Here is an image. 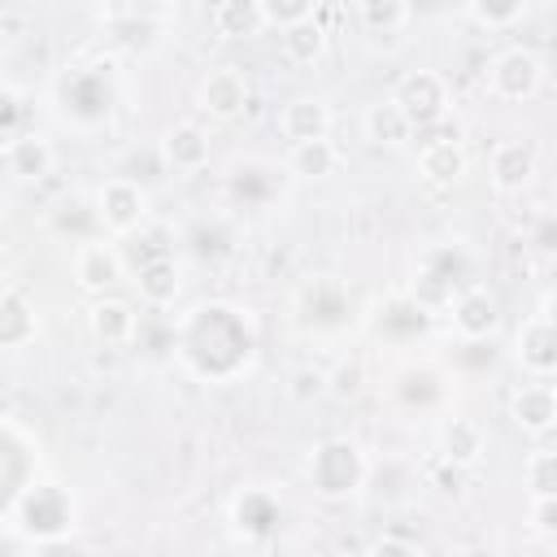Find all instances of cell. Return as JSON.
I'll list each match as a JSON object with an SVG mask.
<instances>
[{"mask_svg":"<svg viewBox=\"0 0 557 557\" xmlns=\"http://www.w3.org/2000/svg\"><path fill=\"white\" fill-rule=\"evenodd\" d=\"M313 9H318L313 0H261V17H265V26H274V30H292V26L309 22Z\"/></svg>","mask_w":557,"mask_h":557,"instance_id":"cell-42","label":"cell"},{"mask_svg":"<svg viewBox=\"0 0 557 557\" xmlns=\"http://www.w3.org/2000/svg\"><path fill=\"white\" fill-rule=\"evenodd\" d=\"M209 157H213V144L200 122H174L157 139V161L165 165V174H200Z\"/></svg>","mask_w":557,"mask_h":557,"instance_id":"cell-22","label":"cell"},{"mask_svg":"<svg viewBox=\"0 0 557 557\" xmlns=\"http://www.w3.org/2000/svg\"><path fill=\"white\" fill-rule=\"evenodd\" d=\"M431 322H435V313H426L422 305H413L405 292H392V296L379 300L374 313H370V331H374L383 344H396V348L422 339V335L431 331Z\"/></svg>","mask_w":557,"mask_h":557,"instance_id":"cell-19","label":"cell"},{"mask_svg":"<svg viewBox=\"0 0 557 557\" xmlns=\"http://www.w3.org/2000/svg\"><path fill=\"white\" fill-rule=\"evenodd\" d=\"M209 26L218 39H257L265 30L261 0H218L209 9Z\"/></svg>","mask_w":557,"mask_h":557,"instance_id":"cell-32","label":"cell"},{"mask_svg":"<svg viewBox=\"0 0 557 557\" xmlns=\"http://www.w3.org/2000/svg\"><path fill=\"white\" fill-rule=\"evenodd\" d=\"M87 331L100 348H131L139 335V313L117 296H96L87 305Z\"/></svg>","mask_w":557,"mask_h":557,"instance_id":"cell-27","label":"cell"},{"mask_svg":"<svg viewBox=\"0 0 557 557\" xmlns=\"http://www.w3.org/2000/svg\"><path fill=\"white\" fill-rule=\"evenodd\" d=\"M91 205H96L100 231H109L113 239L139 235V231L148 226V218H152V196H148V187H144L139 178H131V174H109V178L96 187Z\"/></svg>","mask_w":557,"mask_h":557,"instance_id":"cell-9","label":"cell"},{"mask_svg":"<svg viewBox=\"0 0 557 557\" xmlns=\"http://www.w3.org/2000/svg\"><path fill=\"white\" fill-rule=\"evenodd\" d=\"M513 361H518V370L527 379L553 383V374H557V326H553L548 300L518 326V335H513Z\"/></svg>","mask_w":557,"mask_h":557,"instance_id":"cell-16","label":"cell"},{"mask_svg":"<svg viewBox=\"0 0 557 557\" xmlns=\"http://www.w3.org/2000/svg\"><path fill=\"white\" fill-rule=\"evenodd\" d=\"M522 483H527V500H544L557 496V453L548 444L531 448L522 461Z\"/></svg>","mask_w":557,"mask_h":557,"instance_id":"cell-40","label":"cell"},{"mask_svg":"<svg viewBox=\"0 0 557 557\" xmlns=\"http://www.w3.org/2000/svg\"><path fill=\"white\" fill-rule=\"evenodd\" d=\"M470 283H474V252L466 248V239H435L418 252L405 296L426 313H444L448 300Z\"/></svg>","mask_w":557,"mask_h":557,"instance_id":"cell-3","label":"cell"},{"mask_svg":"<svg viewBox=\"0 0 557 557\" xmlns=\"http://www.w3.org/2000/svg\"><path fill=\"white\" fill-rule=\"evenodd\" d=\"M352 17L370 39H396L413 22V4H405V0H357Z\"/></svg>","mask_w":557,"mask_h":557,"instance_id":"cell-34","label":"cell"},{"mask_svg":"<svg viewBox=\"0 0 557 557\" xmlns=\"http://www.w3.org/2000/svg\"><path fill=\"white\" fill-rule=\"evenodd\" d=\"M370 479V457L357 440L348 435H326L309 448L305 457V483L318 500L326 505H339V500H352Z\"/></svg>","mask_w":557,"mask_h":557,"instance_id":"cell-5","label":"cell"},{"mask_svg":"<svg viewBox=\"0 0 557 557\" xmlns=\"http://www.w3.org/2000/svg\"><path fill=\"white\" fill-rule=\"evenodd\" d=\"M48 222H52V231H57L61 239H70L74 248L87 244V239H96V226H100V222H96V205H83L78 196H74V200H61Z\"/></svg>","mask_w":557,"mask_h":557,"instance_id":"cell-37","label":"cell"},{"mask_svg":"<svg viewBox=\"0 0 557 557\" xmlns=\"http://www.w3.org/2000/svg\"><path fill=\"white\" fill-rule=\"evenodd\" d=\"M357 322V300L352 287L339 274H313L309 283L296 287L292 296V326L309 339H331L344 335Z\"/></svg>","mask_w":557,"mask_h":557,"instance_id":"cell-6","label":"cell"},{"mask_svg":"<svg viewBox=\"0 0 557 557\" xmlns=\"http://www.w3.org/2000/svg\"><path fill=\"white\" fill-rule=\"evenodd\" d=\"M235 244H239V218H235L231 209L200 213V218L187 226V248H191L196 261L218 265V261H226V257L235 252Z\"/></svg>","mask_w":557,"mask_h":557,"instance_id":"cell-26","label":"cell"},{"mask_svg":"<svg viewBox=\"0 0 557 557\" xmlns=\"http://www.w3.org/2000/svg\"><path fill=\"white\" fill-rule=\"evenodd\" d=\"M366 557H422V548L405 535H379V540H370Z\"/></svg>","mask_w":557,"mask_h":557,"instance_id":"cell-45","label":"cell"},{"mask_svg":"<svg viewBox=\"0 0 557 557\" xmlns=\"http://www.w3.org/2000/svg\"><path fill=\"white\" fill-rule=\"evenodd\" d=\"M453 557H496L492 548H461V553H453Z\"/></svg>","mask_w":557,"mask_h":557,"instance_id":"cell-47","label":"cell"},{"mask_svg":"<svg viewBox=\"0 0 557 557\" xmlns=\"http://www.w3.org/2000/svg\"><path fill=\"white\" fill-rule=\"evenodd\" d=\"M483 83H487V96L500 100V104H527L540 96L544 87V57L535 48H522V44H509L500 48L487 70H483Z\"/></svg>","mask_w":557,"mask_h":557,"instance_id":"cell-10","label":"cell"},{"mask_svg":"<svg viewBox=\"0 0 557 557\" xmlns=\"http://www.w3.org/2000/svg\"><path fill=\"white\" fill-rule=\"evenodd\" d=\"M535 174H540V152H535L531 139H500V144H492V152H487V183L496 191H505V196L527 191L535 183Z\"/></svg>","mask_w":557,"mask_h":557,"instance_id":"cell-21","label":"cell"},{"mask_svg":"<svg viewBox=\"0 0 557 557\" xmlns=\"http://www.w3.org/2000/svg\"><path fill=\"white\" fill-rule=\"evenodd\" d=\"M313 13H318V9H313ZM326 44H331V30H326L318 17H309V22L292 26V30H278V48H283V57H287L292 65H318V61L326 57Z\"/></svg>","mask_w":557,"mask_h":557,"instance_id":"cell-35","label":"cell"},{"mask_svg":"<svg viewBox=\"0 0 557 557\" xmlns=\"http://www.w3.org/2000/svg\"><path fill=\"white\" fill-rule=\"evenodd\" d=\"M453 396V374L435 361H409L392 374V400L409 413H440Z\"/></svg>","mask_w":557,"mask_h":557,"instance_id":"cell-14","label":"cell"},{"mask_svg":"<svg viewBox=\"0 0 557 557\" xmlns=\"http://www.w3.org/2000/svg\"><path fill=\"white\" fill-rule=\"evenodd\" d=\"M248 104H252V83L239 65H213L196 87V109L209 113L213 122H235L248 113Z\"/></svg>","mask_w":557,"mask_h":557,"instance_id":"cell-17","label":"cell"},{"mask_svg":"<svg viewBox=\"0 0 557 557\" xmlns=\"http://www.w3.org/2000/svg\"><path fill=\"white\" fill-rule=\"evenodd\" d=\"M483 453H487V431H483L479 418H470V413H448V418L440 422V435H435V457H440V461H448V466H457V470L470 474V470L483 461Z\"/></svg>","mask_w":557,"mask_h":557,"instance_id":"cell-23","label":"cell"},{"mask_svg":"<svg viewBox=\"0 0 557 557\" xmlns=\"http://www.w3.org/2000/svg\"><path fill=\"white\" fill-rule=\"evenodd\" d=\"M9 527L17 540H30V544H48V540H74V527H78V505H74V492L48 474L30 479L22 487V496L13 500L9 509Z\"/></svg>","mask_w":557,"mask_h":557,"instance_id":"cell-4","label":"cell"},{"mask_svg":"<svg viewBox=\"0 0 557 557\" xmlns=\"http://www.w3.org/2000/svg\"><path fill=\"white\" fill-rule=\"evenodd\" d=\"M39 339V309L22 287H0V352L30 348Z\"/></svg>","mask_w":557,"mask_h":557,"instance_id":"cell-29","label":"cell"},{"mask_svg":"<svg viewBox=\"0 0 557 557\" xmlns=\"http://www.w3.org/2000/svg\"><path fill=\"white\" fill-rule=\"evenodd\" d=\"M448 326L461 344H492V335L500 331V300L492 287L470 283L448 300Z\"/></svg>","mask_w":557,"mask_h":557,"instance_id":"cell-15","label":"cell"},{"mask_svg":"<svg viewBox=\"0 0 557 557\" xmlns=\"http://www.w3.org/2000/svg\"><path fill=\"white\" fill-rule=\"evenodd\" d=\"M70 270H74V283H78L87 296H109V292L126 278V257H122V248H117L113 239L96 235V239H87V244L74 248Z\"/></svg>","mask_w":557,"mask_h":557,"instance_id":"cell-18","label":"cell"},{"mask_svg":"<svg viewBox=\"0 0 557 557\" xmlns=\"http://www.w3.org/2000/svg\"><path fill=\"white\" fill-rule=\"evenodd\" d=\"M174 17H178V4H104V9H96V22L109 35V44L131 57H148Z\"/></svg>","mask_w":557,"mask_h":557,"instance_id":"cell-7","label":"cell"},{"mask_svg":"<svg viewBox=\"0 0 557 557\" xmlns=\"http://www.w3.org/2000/svg\"><path fill=\"white\" fill-rule=\"evenodd\" d=\"M30 479H39V444L17 422L0 418V518H9Z\"/></svg>","mask_w":557,"mask_h":557,"instance_id":"cell-13","label":"cell"},{"mask_svg":"<svg viewBox=\"0 0 557 557\" xmlns=\"http://www.w3.org/2000/svg\"><path fill=\"white\" fill-rule=\"evenodd\" d=\"M370 383V370H366V357L361 352H344L335 366H326V396L335 400H357Z\"/></svg>","mask_w":557,"mask_h":557,"instance_id":"cell-38","label":"cell"},{"mask_svg":"<svg viewBox=\"0 0 557 557\" xmlns=\"http://www.w3.org/2000/svg\"><path fill=\"white\" fill-rule=\"evenodd\" d=\"M527 531L535 540H557V496H544V500H527Z\"/></svg>","mask_w":557,"mask_h":557,"instance_id":"cell-43","label":"cell"},{"mask_svg":"<svg viewBox=\"0 0 557 557\" xmlns=\"http://www.w3.org/2000/svg\"><path fill=\"white\" fill-rule=\"evenodd\" d=\"M422 479H426V487H435L440 496H461V487H466V470H457V466H448V461H440V457L426 461Z\"/></svg>","mask_w":557,"mask_h":557,"instance_id":"cell-44","label":"cell"},{"mask_svg":"<svg viewBox=\"0 0 557 557\" xmlns=\"http://www.w3.org/2000/svg\"><path fill=\"white\" fill-rule=\"evenodd\" d=\"M0 165H4V174L13 183H44L57 170V148H52V139L44 131L30 126L26 135H17L13 144L0 148Z\"/></svg>","mask_w":557,"mask_h":557,"instance_id":"cell-24","label":"cell"},{"mask_svg":"<svg viewBox=\"0 0 557 557\" xmlns=\"http://www.w3.org/2000/svg\"><path fill=\"white\" fill-rule=\"evenodd\" d=\"M0 287H4V283H0Z\"/></svg>","mask_w":557,"mask_h":557,"instance_id":"cell-49","label":"cell"},{"mask_svg":"<svg viewBox=\"0 0 557 557\" xmlns=\"http://www.w3.org/2000/svg\"><path fill=\"white\" fill-rule=\"evenodd\" d=\"M26 131H30V96L17 83L0 78V148Z\"/></svg>","mask_w":557,"mask_h":557,"instance_id":"cell-39","label":"cell"},{"mask_svg":"<svg viewBox=\"0 0 557 557\" xmlns=\"http://www.w3.org/2000/svg\"><path fill=\"white\" fill-rule=\"evenodd\" d=\"M283 165L265 161V157H235L222 174V196L231 205L235 218L244 213H265L283 200Z\"/></svg>","mask_w":557,"mask_h":557,"instance_id":"cell-8","label":"cell"},{"mask_svg":"<svg viewBox=\"0 0 557 557\" xmlns=\"http://www.w3.org/2000/svg\"><path fill=\"white\" fill-rule=\"evenodd\" d=\"M0 557H9V544H4V540H0Z\"/></svg>","mask_w":557,"mask_h":557,"instance_id":"cell-48","label":"cell"},{"mask_svg":"<svg viewBox=\"0 0 557 557\" xmlns=\"http://www.w3.org/2000/svg\"><path fill=\"white\" fill-rule=\"evenodd\" d=\"M331 104L322 96H292L278 109V135L292 144H309V139H331Z\"/></svg>","mask_w":557,"mask_h":557,"instance_id":"cell-28","label":"cell"},{"mask_svg":"<svg viewBox=\"0 0 557 557\" xmlns=\"http://www.w3.org/2000/svg\"><path fill=\"white\" fill-rule=\"evenodd\" d=\"M509 418H513L518 431L544 440L557 426V392H553V383H540V379L518 383L513 396H509Z\"/></svg>","mask_w":557,"mask_h":557,"instance_id":"cell-25","label":"cell"},{"mask_svg":"<svg viewBox=\"0 0 557 557\" xmlns=\"http://www.w3.org/2000/svg\"><path fill=\"white\" fill-rule=\"evenodd\" d=\"M527 13H531L527 0H470V4L461 9V17H466L470 26H479V30H487V35L513 30L518 22H527Z\"/></svg>","mask_w":557,"mask_h":557,"instance_id":"cell-36","label":"cell"},{"mask_svg":"<svg viewBox=\"0 0 557 557\" xmlns=\"http://www.w3.org/2000/svg\"><path fill=\"white\" fill-rule=\"evenodd\" d=\"M339 144L335 139H309V144H292L283 157V174L300 178V183H322L339 170Z\"/></svg>","mask_w":557,"mask_h":557,"instance_id":"cell-31","label":"cell"},{"mask_svg":"<svg viewBox=\"0 0 557 557\" xmlns=\"http://www.w3.org/2000/svg\"><path fill=\"white\" fill-rule=\"evenodd\" d=\"M361 135H366L374 148H400V144L413 139V131H409V122H405V113L396 109L392 96H379L374 104H366V113H361Z\"/></svg>","mask_w":557,"mask_h":557,"instance_id":"cell-33","label":"cell"},{"mask_svg":"<svg viewBox=\"0 0 557 557\" xmlns=\"http://www.w3.org/2000/svg\"><path fill=\"white\" fill-rule=\"evenodd\" d=\"M283 392H287L292 405H313V400H322V396H326V366H313V361L292 366Z\"/></svg>","mask_w":557,"mask_h":557,"instance_id":"cell-41","label":"cell"},{"mask_svg":"<svg viewBox=\"0 0 557 557\" xmlns=\"http://www.w3.org/2000/svg\"><path fill=\"white\" fill-rule=\"evenodd\" d=\"M52 113L74 131V135H100L117 117L122 104V74L113 57H78L52 74L48 87Z\"/></svg>","mask_w":557,"mask_h":557,"instance_id":"cell-2","label":"cell"},{"mask_svg":"<svg viewBox=\"0 0 557 557\" xmlns=\"http://www.w3.org/2000/svg\"><path fill=\"white\" fill-rule=\"evenodd\" d=\"M170 348L183 374H191L196 383L226 387L252 374L261 352V331L248 305L209 296V300H196L187 313H178L170 331Z\"/></svg>","mask_w":557,"mask_h":557,"instance_id":"cell-1","label":"cell"},{"mask_svg":"<svg viewBox=\"0 0 557 557\" xmlns=\"http://www.w3.org/2000/svg\"><path fill=\"white\" fill-rule=\"evenodd\" d=\"M396 109L405 113L409 131L413 135H426V131H440L448 122V104H453V91H448V78L440 70H409L396 91H392Z\"/></svg>","mask_w":557,"mask_h":557,"instance_id":"cell-12","label":"cell"},{"mask_svg":"<svg viewBox=\"0 0 557 557\" xmlns=\"http://www.w3.org/2000/svg\"><path fill=\"white\" fill-rule=\"evenodd\" d=\"M470 170V152L466 144L457 139V131L448 135L444 126L440 131H426L422 148H418V174L431 183V187H457Z\"/></svg>","mask_w":557,"mask_h":557,"instance_id":"cell-20","label":"cell"},{"mask_svg":"<svg viewBox=\"0 0 557 557\" xmlns=\"http://www.w3.org/2000/svg\"><path fill=\"white\" fill-rule=\"evenodd\" d=\"M135 292L148 309H174V300L183 296V270L170 252H157V257H144L135 265Z\"/></svg>","mask_w":557,"mask_h":557,"instance_id":"cell-30","label":"cell"},{"mask_svg":"<svg viewBox=\"0 0 557 557\" xmlns=\"http://www.w3.org/2000/svg\"><path fill=\"white\" fill-rule=\"evenodd\" d=\"M226 527H231V535L239 544H252V548L274 544L278 531H283V500H278V492L265 487V483L239 487L231 496V505H226Z\"/></svg>","mask_w":557,"mask_h":557,"instance_id":"cell-11","label":"cell"},{"mask_svg":"<svg viewBox=\"0 0 557 557\" xmlns=\"http://www.w3.org/2000/svg\"><path fill=\"white\" fill-rule=\"evenodd\" d=\"M35 557H87L74 540H48V544H35Z\"/></svg>","mask_w":557,"mask_h":557,"instance_id":"cell-46","label":"cell"}]
</instances>
